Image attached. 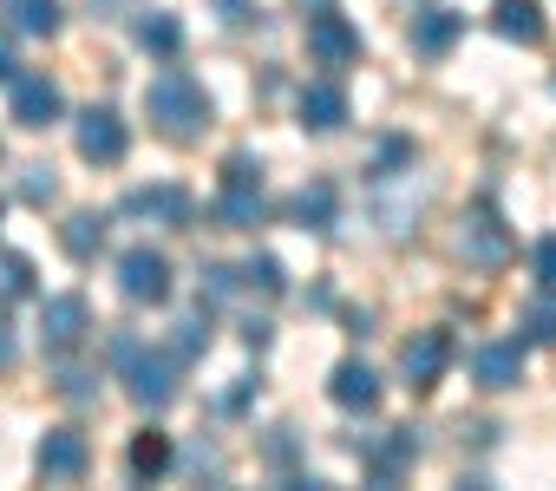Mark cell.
<instances>
[{
  "label": "cell",
  "mask_w": 556,
  "mask_h": 491,
  "mask_svg": "<svg viewBox=\"0 0 556 491\" xmlns=\"http://www.w3.org/2000/svg\"><path fill=\"white\" fill-rule=\"evenodd\" d=\"M125 380H131V400H138L144 413H164V406L177 400V361H170V354H151L144 341L125 354Z\"/></svg>",
  "instance_id": "obj_4"
},
{
  "label": "cell",
  "mask_w": 556,
  "mask_h": 491,
  "mask_svg": "<svg viewBox=\"0 0 556 491\" xmlns=\"http://www.w3.org/2000/svg\"><path fill=\"white\" fill-rule=\"evenodd\" d=\"M242 341H249V348H268V322H262V315H249V322H242Z\"/></svg>",
  "instance_id": "obj_34"
},
{
  "label": "cell",
  "mask_w": 556,
  "mask_h": 491,
  "mask_svg": "<svg viewBox=\"0 0 556 491\" xmlns=\"http://www.w3.org/2000/svg\"><path fill=\"white\" fill-rule=\"evenodd\" d=\"M236 282H242V289H262V295H282V289H289V269H282V256L255 250V256L236 269Z\"/></svg>",
  "instance_id": "obj_23"
},
{
  "label": "cell",
  "mask_w": 556,
  "mask_h": 491,
  "mask_svg": "<svg viewBox=\"0 0 556 491\" xmlns=\"http://www.w3.org/2000/svg\"><path fill=\"white\" fill-rule=\"evenodd\" d=\"M131 34H138V47H144L151 60H177V53H184V21H177L170 8H144Z\"/></svg>",
  "instance_id": "obj_16"
},
{
  "label": "cell",
  "mask_w": 556,
  "mask_h": 491,
  "mask_svg": "<svg viewBox=\"0 0 556 491\" xmlns=\"http://www.w3.org/2000/svg\"><path fill=\"white\" fill-rule=\"evenodd\" d=\"M216 8H223V21L236 27V21H249V0H216Z\"/></svg>",
  "instance_id": "obj_35"
},
{
  "label": "cell",
  "mask_w": 556,
  "mask_h": 491,
  "mask_svg": "<svg viewBox=\"0 0 556 491\" xmlns=\"http://www.w3.org/2000/svg\"><path fill=\"white\" fill-rule=\"evenodd\" d=\"M400 367H406V387H439L445 380V367H452V335L445 328H419L406 348H400Z\"/></svg>",
  "instance_id": "obj_8"
},
{
  "label": "cell",
  "mask_w": 556,
  "mask_h": 491,
  "mask_svg": "<svg viewBox=\"0 0 556 491\" xmlns=\"http://www.w3.org/2000/svg\"><path fill=\"white\" fill-rule=\"evenodd\" d=\"M419 458V439H413V426H393L380 445H367V471H374V484H393L406 465Z\"/></svg>",
  "instance_id": "obj_18"
},
{
  "label": "cell",
  "mask_w": 556,
  "mask_h": 491,
  "mask_svg": "<svg viewBox=\"0 0 556 491\" xmlns=\"http://www.w3.org/2000/svg\"><path fill=\"white\" fill-rule=\"evenodd\" d=\"M86 328H92V309H86V295H53V302L40 309V341H47L53 354L79 348V341H86Z\"/></svg>",
  "instance_id": "obj_12"
},
{
  "label": "cell",
  "mask_w": 556,
  "mask_h": 491,
  "mask_svg": "<svg viewBox=\"0 0 556 491\" xmlns=\"http://www.w3.org/2000/svg\"><path fill=\"white\" fill-rule=\"evenodd\" d=\"M125 151H131V131H125V118H118L112 105L79 112V158H86V164H118Z\"/></svg>",
  "instance_id": "obj_7"
},
{
  "label": "cell",
  "mask_w": 556,
  "mask_h": 491,
  "mask_svg": "<svg viewBox=\"0 0 556 491\" xmlns=\"http://www.w3.org/2000/svg\"><path fill=\"white\" fill-rule=\"evenodd\" d=\"M302 8H308V14H315V8H334V0H302Z\"/></svg>",
  "instance_id": "obj_39"
},
{
  "label": "cell",
  "mask_w": 556,
  "mask_h": 491,
  "mask_svg": "<svg viewBox=\"0 0 556 491\" xmlns=\"http://www.w3.org/2000/svg\"><path fill=\"white\" fill-rule=\"evenodd\" d=\"M27 295H34V263L14 256V250H0V309H14Z\"/></svg>",
  "instance_id": "obj_25"
},
{
  "label": "cell",
  "mask_w": 556,
  "mask_h": 491,
  "mask_svg": "<svg viewBox=\"0 0 556 491\" xmlns=\"http://www.w3.org/2000/svg\"><path fill=\"white\" fill-rule=\"evenodd\" d=\"M328 400H334L341 413H374V406H380V374H374L367 361H341V367L328 374Z\"/></svg>",
  "instance_id": "obj_13"
},
{
  "label": "cell",
  "mask_w": 556,
  "mask_h": 491,
  "mask_svg": "<svg viewBox=\"0 0 556 491\" xmlns=\"http://www.w3.org/2000/svg\"><path fill=\"white\" fill-rule=\"evenodd\" d=\"M170 458H177V452H170V432H138V439H131V471H138V478L170 471Z\"/></svg>",
  "instance_id": "obj_24"
},
{
  "label": "cell",
  "mask_w": 556,
  "mask_h": 491,
  "mask_svg": "<svg viewBox=\"0 0 556 491\" xmlns=\"http://www.w3.org/2000/svg\"><path fill=\"white\" fill-rule=\"evenodd\" d=\"M458 34H465V14H452V8L413 14V53H419V60H445V53L458 47Z\"/></svg>",
  "instance_id": "obj_14"
},
{
  "label": "cell",
  "mask_w": 556,
  "mask_h": 491,
  "mask_svg": "<svg viewBox=\"0 0 556 491\" xmlns=\"http://www.w3.org/2000/svg\"><path fill=\"white\" fill-rule=\"evenodd\" d=\"M14 118H21L27 131L60 125V118H66V92H60V79H47V73H14Z\"/></svg>",
  "instance_id": "obj_6"
},
{
  "label": "cell",
  "mask_w": 556,
  "mask_h": 491,
  "mask_svg": "<svg viewBox=\"0 0 556 491\" xmlns=\"http://www.w3.org/2000/svg\"><path fill=\"white\" fill-rule=\"evenodd\" d=\"M530 269H536V289H549V295H556V236H543L536 250H530Z\"/></svg>",
  "instance_id": "obj_31"
},
{
  "label": "cell",
  "mask_w": 556,
  "mask_h": 491,
  "mask_svg": "<svg viewBox=\"0 0 556 491\" xmlns=\"http://www.w3.org/2000/svg\"><path fill=\"white\" fill-rule=\"evenodd\" d=\"M471 374H478L484 393H510V387L523 380V341H491V348H478Z\"/></svg>",
  "instance_id": "obj_15"
},
{
  "label": "cell",
  "mask_w": 556,
  "mask_h": 491,
  "mask_svg": "<svg viewBox=\"0 0 556 491\" xmlns=\"http://www.w3.org/2000/svg\"><path fill=\"white\" fill-rule=\"evenodd\" d=\"M34 465H40V478H86V465H92V445H86V432L79 426H53L47 439H40V452H34Z\"/></svg>",
  "instance_id": "obj_10"
},
{
  "label": "cell",
  "mask_w": 556,
  "mask_h": 491,
  "mask_svg": "<svg viewBox=\"0 0 556 491\" xmlns=\"http://www.w3.org/2000/svg\"><path fill=\"white\" fill-rule=\"evenodd\" d=\"M0 79H14V53L8 47H0Z\"/></svg>",
  "instance_id": "obj_38"
},
{
  "label": "cell",
  "mask_w": 556,
  "mask_h": 491,
  "mask_svg": "<svg viewBox=\"0 0 556 491\" xmlns=\"http://www.w3.org/2000/svg\"><path fill=\"white\" fill-rule=\"evenodd\" d=\"M92 380H99V374H92V367H66V374H60V393H66V400H79V406H86V400H92V393H99V387H92Z\"/></svg>",
  "instance_id": "obj_33"
},
{
  "label": "cell",
  "mask_w": 556,
  "mask_h": 491,
  "mask_svg": "<svg viewBox=\"0 0 556 491\" xmlns=\"http://www.w3.org/2000/svg\"><path fill=\"white\" fill-rule=\"evenodd\" d=\"M21 197H27L34 210H47V203L60 197V177H53V164H27V171H21Z\"/></svg>",
  "instance_id": "obj_29"
},
{
  "label": "cell",
  "mask_w": 556,
  "mask_h": 491,
  "mask_svg": "<svg viewBox=\"0 0 556 491\" xmlns=\"http://www.w3.org/2000/svg\"><path fill=\"white\" fill-rule=\"evenodd\" d=\"M308 60L328 66V73L361 66V27H354L348 14H334V8H315V14H308Z\"/></svg>",
  "instance_id": "obj_3"
},
{
  "label": "cell",
  "mask_w": 556,
  "mask_h": 491,
  "mask_svg": "<svg viewBox=\"0 0 556 491\" xmlns=\"http://www.w3.org/2000/svg\"><path fill=\"white\" fill-rule=\"evenodd\" d=\"M118 295H125V302H164V295H170V256L151 250V242L125 250V256H118Z\"/></svg>",
  "instance_id": "obj_5"
},
{
  "label": "cell",
  "mask_w": 556,
  "mask_h": 491,
  "mask_svg": "<svg viewBox=\"0 0 556 491\" xmlns=\"http://www.w3.org/2000/svg\"><path fill=\"white\" fill-rule=\"evenodd\" d=\"M118 8H131V0H92V14H99V21H112Z\"/></svg>",
  "instance_id": "obj_36"
},
{
  "label": "cell",
  "mask_w": 556,
  "mask_h": 491,
  "mask_svg": "<svg viewBox=\"0 0 556 491\" xmlns=\"http://www.w3.org/2000/svg\"><path fill=\"white\" fill-rule=\"evenodd\" d=\"M523 341H530V348H549V341H556V295H549V289L523 309Z\"/></svg>",
  "instance_id": "obj_27"
},
{
  "label": "cell",
  "mask_w": 556,
  "mask_h": 491,
  "mask_svg": "<svg viewBox=\"0 0 556 491\" xmlns=\"http://www.w3.org/2000/svg\"><path fill=\"white\" fill-rule=\"evenodd\" d=\"M491 27H497L504 40H517V47H536V40H543V8H536V0H497V8H491Z\"/></svg>",
  "instance_id": "obj_19"
},
{
  "label": "cell",
  "mask_w": 556,
  "mask_h": 491,
  "mask_svg": "<svg viewBox=\"0 0 556 491\" xmlns=\"http://www.w3.org/2000/svg\"><path fill=\"white\" fill-rule=\"evenodd\" d=\"M223 184H236V190H262V158L229 151V158H223Z\"/></svg>",
  "instance_id": "obj_30"
},
{
  "label": "cell",
  "mask_w": 556,
  "mask_h": 491,
  "mask_svg": "<svg viewBox=\"0 0 556 491\" xmlns=\"http://www.w3.org/2000/svg\"><path fill=\"white\" fill-rule=\"evenodd\" d=\"M295 112H302V131H315V138H328V131H341L348 125V86H334V79H315V86H302V99H295Z\"/></svg>",
  "instance_id": "obj_11"
},
{
  "label": "cell",
  "mask_w": 556,
  "mask_h": 491,
  "mask_svg": "<svg viewBox=\"0 0 556 491\" xmlns=\"http://www.w3.org/2000/svg\"><path fill=\"white\" fill-rule=\"evenodd\" d=\"M458 256H465L471 269H504V263L517 256V242H510V223H504L491 203L465 210V223H458Z\"/></svg>",
  "instance_id": "obj_2"
},
{
  "label": "cell",
  "mask_w": 556,
  "mask_h": 491,
  "mask_svg": "<svg viewBox=\"0 0 556 491\" xmlns=\"http://www.w3.org/2000/svg\"><path fill=\"white\" fill-rule=\"evenodd\" d=\"M289 216H295V229H334V223H341V197H334V184H328V177L302 184L295 203H289Z\"/></svg>",
  "instance_id": "obj_17"
},
{
  "label": "cell",
  "mask_w": 556,
  "mask_h": 491,
  "mask_svg": "<svg viewBox=\"0 0 556 491\" xmlns=\"http://www.w3.org/2000/svg\"><path fill=\"white\" fill-rule=\"evenodd\" d=\"M60 242H66L73 263H92V256L105 250V216H99V210H73V216L60 223Z\"/></svg>",
  "instance_id": "obj_20"
},
{
  "label": "cell",
  "mask_w": 556,
  "mask_h": 491,
  "mask_svg": "<svg viewBox=\"0 0 556 491\" xmlns=\"http://www.w3.org/2000/svg\"><path fill=\"white\" fill-rule=\"evenodd\" d=\"M144 112H151V125H157L164 138H177V144L203 138V131H210V118H216L210 92H203V86H197L184 66H164V73L151 79V92H144Z\"/></svg>",
  "instance_id": "obj_1"
},
{
  "label": "cell",
  "mask_w": 556,
  "mask_h": 491,
  "mask_svg": "<svg viewBox=\"0 0 556 491\" xmlns=\"http://www.w3.org/2000/svg\"><path fill=\"white\" fill-rule=\"evenodd\" d=\"M118 210L144 216V223H164V229H190V190L184 184H138Z\"/></svg>",
  "instance_id": "obj_9"
},
{
  "label": "cell",
  "mask_w": 556,
  "mask_h": 491,
  "mask_svg": "<svg viewBox=\"0 0 556 491\" xmlns=\"http://www.w3.org/2000/svg\"><path fill=\"white\" fill-rule=\"evenodd\" d=\"M8 14H14V27H21V34H34V40H53V34H60V21H66L60 0H8Z\"/></svg>",
  "instance_id": "obj_22"
},
{
  "label": "cell",
  "mask_w": 556,
  "mask_h": 491,
  "mask_svg": "<svg viewBox=\"0 0 556 491\" xmlns=\"http://www.w3.org/2000/svg\"><path fill=\"white\" fill-rule=\"evenodd\" d=\"M262 216H268L262 190H236V184H223V197H216V229H255Z\"/></svg>",
  "instance_id": "obj_21"
},
{
  "label": "cell",
  "mask_w": 556,
  "mask_h": 491,
  "mask_svg": "<svg viewBox=\"0 0 556 491\" xmlns=\"http://www.w3.org/2000/svg\"><path fill=\"white\" fill-rule=\"evenodd\" d=\"M210 348V309H197L190 322H177V341H170V361L184 367V361H197Z\"/></svg>",
  "instance_id": "obj_26"
},
{
  "label": "cell",
  "mask_w": 556,
  "mask_h": 491,
  "mask_svg": "<svg viewBox=\"0 0 556 491\" xmlns=\"http://www.w3.org/2000/svg\"><path fill=\"white\" fill-rule=\"evenodd\" d=\"M0 367H14V335L0 328Z\"/></svg>",
  "instance_id": "obj_37"
},
{
  "label": "cell",
  "mask_w": 556,
  "mask_h": 491,
  "mask_svg": "<svg viewBox=\"0 0 556 491\" xmlns=\"http://www.w3.org/2000/svg\"><path fill=\"white\" fill-rule=\"evenodd\" d=\"M413 164H419V144H413V138H387V144L374 151V171H380V177H406Z\"/></svg>",
  "instance_id": "obj_28"
},
{
  "label": "cell",
  "mask_w": 556,
  "mask_h": 491,
  "mask_svg": "<svg viewBox=\"0 0 556 491\" xmlns=\"http://www.w3.org/2000/svg\"><path fill=\"white\" fill-rule=\"evenodd\" d=\"M236 289H242V282H236L229 263H210V269H203V295H210V302H223V295H236Z\"/></svg>",
  "instance_id": "obj_32"
}]
</instances>
